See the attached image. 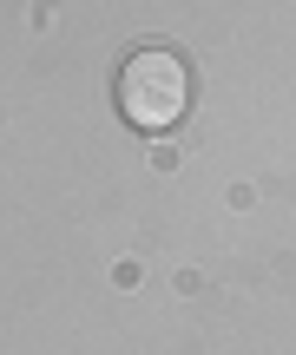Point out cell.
<instances>
[{
    "instance_id": "6da1fadb",
    "label": "cell",
    "mask_w": 296,
    "mask_h": 355,
    "mask_svg": "<svg viewBox=\"0 0 296 355\" xmlns=\"http://www.w3.org/2000/svg\"><path fill=\"white\" fill-rule=\"evenodd\" d=\"M191 66H184V53L171 46H139L119 60V79H112V99H119V119H125L132 132H145V139H158V132H171L184 112H191Z\"/></svg>"
}]
</instances>
